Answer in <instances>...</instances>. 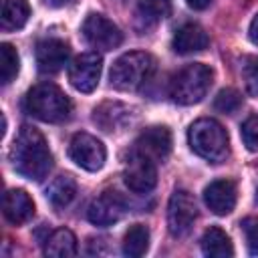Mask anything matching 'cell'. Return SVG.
I'll return each mask as SVG.
<instances>
[{"label": "cell", "instance_id": "cell-1", "mask_svg": "<svg viewBox=\"0 0 258 258\" xmlns=\"http://www.w3.org/2000/svg\"><path fill=\"white\" fill-rule=\"evenodd\" d=\"M10 161L22 177L30 181H42L52 167V155L44 135L32 125H22L14 137Z\"/></svg>", "mask_w": 258, "mask_h": 258}, {"label": "cell", "instance_id": "cell-2", "mask_svg": "<svg viewBox=\"0 0 258 258\" xmlns=\"http://www.w3.org/2000/svg\"><path fill=\"white\" fill-rule=\"evenodd\" d=\"M187 141L191 151L210 163H222L230 153L226 129L216 119L210 117L198 119L189 125Z\"/></svg>", "mask_w": 258, "mask_h": 258}, {"label": "cell", "instance_id": "cell-3", "mask_svg": "<svg viewBox=\"0 0 258 258\" xmlns=\"http://www.w3.org/2000/svg\"><path fill=\"white\" fill-rule=\"evenodd\" d=\"M24 109L44 123H62L71 115V101L56 85L38 83L26 93Z\"/></svg>", "mask_w": 258, "mask_h": 258}, {"label": "cell", "instance_id": "cell-4", "mask_svg": "<svg viewBox=\"0 0 258 258\" xmlns=\"http://www.w3.org/2000/svg\"><path fill=\"white\" fill-rule=\"evenodd\" d=\"M153 71H155V60L149 52L131 50V52L121 54L113 62L111 73H109V81H111L113 89L131 93V91L141 89L149 81Z\"/></svg>", "mask_w": 258, "mask_h": 258}, {"label": "cell", "instance_id": "cell-5", "mask_svg": "<svg viewBox=\"0 0 258 258\" xmlns=\"http://www.w3.org/2000/svg\"><path fill=\"white\" fill-rule=\"evenodd\" d=\"M212 81L214 71L208 64L191 62L173 75L169 83V95L177 105H194L208 95Z\"/></svg>", "mask_w": 258, "mask_h": 258}, {"label": "cell", "instance_id": "cell-6", "mask_svg": "<svg viewBox=\"0 0 258 258\" xmlns=\"http://www.w3.org/2000/svg\"><path fill=\"white\" fill-rule=\"evenodd\" d=\"M198 204L187 189H175L167 204V228L173 238H183L194 228Z\"/></svg>", "mask_w": 258, "mask_h": 258}, {"label": "cell", "instance_id": "cell-7", "mask_svg": "<svg viewBox=\"0 0 258 258\" xmlns=\"http://www.w3.org/2000/svg\"><path fill=\"white\" fill-rule=\"evenodd\" d=\"M83 36L87 42L99 50H113L123 42V32L119 26L103 14H89L83 22Z\"/></svg>", "mask_w": 258, "mask_h": 258}, {"label": "cell", "instance_id": "cell-8", "mask_svg": "<svg viewBox=\"0 0 258 258\" xmlns=\"http://www.w3.org/2000/svg\"><path fill=\"white\" fill-rule=\"evenodd\" d=\"M69 157L87 171H99L105 165L107 151H105V145L97 137L89 133H77L71 139Z\"/></svg>", "mask_w": 258, "mask_h": 258}, {"label": "cell", "instance_id": "cell-9", "mask_svg": "<svg viewBox=\"0 0 258 258\" xmlns=\"http://www.w3.org/2000/svg\"><path fill=\"white\" fill-rule=\"evenodd\" d=\"M103 58L99 52H83L69 67V81L79 93H93L99 85Z\"/></svg>", "mask_w": 258, "mask_h": 258}, {"label": "cell", "instance_id": "cell-10", "mask_svg": "<svg viewBox=\"0 0 258 258\" xmlns=\"http://www.w3.org/2000/svg\"><path fill=\"white\" fill-rule=\"evenodd\" d=\"M131 151H135V153H139V155H143V157H147L155 163L163 161L171 151V133H169V129L163 127V125H151V127L143 129L137 135Z\"/></svg>", "mask_w": 258, "mask_h": 258}, {"label": "cell", "instance_id": "cell-11", "mask_svg": "<svg viewBox=\"0 0 258 258\" xmlns=\"http://www.w3.org/2000/svg\"><path fill=\"white\" fill-rule=\"evenodd\" d=\"M123 179L127 183V187L135 194H147L155 187L157 183V169H155V161L131 151L125 171H123Z\"/></svg>", "mask_w": 258, "mask_h": 258}, {"label": "cell", "instance_id": "cell-12", "mask_svg": "<svg viewBox=\"0 0 258 258\" xmlns=\"http://www.w3.org/2000/svg\"><path fill=\"white\" fill-rule=\"evenodd\" d=\"M125 214V202L115 191H103L95 198L87 210V218L95 226H111L119 222Z\"/></svg>", "mask_w": 258, "mask_h": 258}, {"label": "cell", "instance_id": "cell-13", "mask_svg": "<svg viewBox=\"0 0 258 258\" xmlns=\"http://www.w3.org/2000/svg\"><path fill=\"white\" fill-rule=\"evenodd\" d=\"M71 48L60 38H44L36 44V64L42 75L58 73L69 60Z\"/></svg>", "mask_w": 258, "mask_h": 258}, {"label": "cell", "instance_id": "cell-14", "mask_svg": "<svg viewBox=\"0 0 258 258\" xmlns=\"http://www.w3.org/2000/svg\"><path fill=\"white\" fill-rule=\"evenodd\" d=\"M204 202L216 216H226L236 208V183L230 179H216L204 189Z\"/></svg>", "mask_w": 258, "mask_h": 258}, {"label": "cell", "instance_id": "cell-15", "mask_svg": "<svg viewBox=\"0 0 258 258\" xmlns=\"http://www.w3.org/2000/svg\"><path fill=\"white\" fill-rule=\"evenodd\" d=\"M210 44V36L208 32L194 22H187L183 26H179L171 38V48L177 54H194V52H202L204 48H208Z\"/></svg>", "mask_w": 258, "mask_h": 258}, {"label": "cell", "instance_id": "cell-16", "mask_svg": "<svg viewBox=\"0 0 258 258\" xmlns=\"http://www.w3.org/2000/svg\"><path fill=\"white\" fill-rule=\"evenodd\" d=\"M2 208H4V218L14 226L26 224L34 216V202L24 189H8L4 194Z\"/></svg>", "mask_w": 258, "mask_h": 258}, {"label": "cell", "instance_id": "cell-17", "mask_svg": "<svg viewBox=\"0 0 258 258\" xmlns=\"http://www.w3.org/2000/svg\"><path fill=\"white\" fill-rule=\"evenodd\" d=\"M131 117V109L117 103V101H107L93 111V121L103 129V131H115L123 125H127Z\"/></svg>", "mask_w": 258, "mask_h": 258}, {"label": "cell", "instance_id": "cell-18", "mask_svg": "<svg viewBox=\"0 0 258 258\" xmlns=\"http://www.w3.org/2000/svg\"><path fill=\"white\" fill-rule=\"evenodd\" d=\"M30 6L26 0H0V26L2 30H18L26 24Z\"/></svg>", "mask_w": 258, "mask_h": 258}, {"label": "cell", "instance_id": "cell-19", "mask_svg": "<svg viewBox=\"0 0 258 258\" xmlns=\"http://www.w3.org/2000/svg\"><path fill=\"white\" fill-rule=\"evenodd\" d=\"M200 244H202V252L212 258H228L234 254V246H232L228 234L216 226H212L204 232Z\"/></svg>", "mask_w": 258, "mask_h": 258}, {"label": "cell", "instance_id": "cell-20", "mask_svg": "<svg viewBox=\"0 0 258 258\" xmlns=\"http://www.w3.org/2000/svg\"><path fill=\"white\" fill-rule=\"evenodd\" d=\"M44 254L52 258H67L77 254V238L71 230L58 228L44 240Z\"/></svg>", "mask_w": 258, "mask_h": 258}, {"label": "cell", "instance_id": "cell-21", "mask_svg": "<svg viewBox=\"0 0 258 258\" xmlns=\"http://www.w3.org/2000/svg\"><path fill=\"white\" fill-rule=\"evenodd\" d=\"M77 194V181L71 175H58L50 181V185L46 187V200L54 206V208H64L73 202Z\"/></svg>", "mask_w": 258, "mask_h": 258}, {"label": "cell", "instance_id": "cell-22", "mask_svg": "<svg viewBox=\"0 0 258 258\" xmlns=\"http://www.w3.org/2000/svg\"><path fill=\"white\" fill-rule=\"evenodd\" d=\"M149 248V230L143 224H133L123 238V254L129 258H139Z\"/></svg>", "mask_w": 258, "mask_h": 258}, {"label": "cell", "instance_id": "cell-23", "mask_svg": "<svg viewBox=\"0 0 258 258\" xmlns=\"http://www.w3.org/2000/svg\"><path fill=\"white\" fill-rule=\"evenodd\" d=\"M18 69H20V58L16 48L8 42H2L0 44V83L2 85L12 83L14 77L18 75Z\"/></svg>", "mask_w": 258, "mask_h": 258}, {"label": "cell", "instance_id": "cell-24", "mask_svg": "<svg viewBox=\"0 0 258 258\" xmlns=\"http://www.w3.org/2000/svg\"><path fill=\"white\" fill-rule=\"evenodd\" d=\"M139 14L147 20H161L171 12V0H137Z\"/></svg>", "mask_w": 258, "mask_h": 258}, {"label": "cell", "instance_id": "cell-25", "mask_svg": "<svg viewBox=\"0 0 258 258\" xmlns=\"http://www.w3.org/2000/svg\"><path fill=\"white\" fill-rule=\"evenodd\" d=\"M242 107V97L236 89H222L214 99V109L226 115L236 113Z\"/></svg>", "mask_w": 258, "mask_h": 258}, {"label": "cell", "instance_id": "cell-26", "mask_svg": "<svg viewBox=\"0 0 258 258\" xmlns=\"http://www.w3.org/2000/svg\"><path fill=\"white\" fill-rule=\"evenodd\" d=\"M240 133H242L244 145H246L250 151H258V115L248 117V119L242 123Z\"/></svg>", "mask_w": 258, "mask_h": 258}, {"label": "cell", "instance_id": "cell-27", "mask_svg": "<svg viewBox=\"0 0 258 258\" xmlns=\"http://www.w3.org/2000/svg\"><path fill=\"white\" fill-rule=\"evenodd\" d=\"M242 75H244V85H246L248 95L258 97V56L250 58V60L244 64Z\"/></svg>", "mask_w": 258, "mask_h": 258}, {"label": "cell", "instance_id": "cell-28", "mask_svg": "<svg viewBox=\"0 0 258 258\" xmlns=\"http://www.w3.org/2000/svg\"><path fill=\"white\" fill-rule=\"evenodd\" d=\"M240 226L244 230L248 250L252 254H258V218H244Z\"/></svg>", "mask_w": 258, "mask_h": 258}, {"label": "cell", "instance_id": "cell-29", "mask_svg": "<svg viewBox=\"0 0 258 258\" xmlns=\"http://www.w3.org/2000/svg\"><path fill=\"white\" fill-rule=\"evenodd\" d=\"M248 36H250V40H252L254 44H258V14H256V16L252 18V22H250Z\"/></svg>", "mask_w": 258, "mask_h": 258}, {"label": "cell", "instance_id": "cell-30", "mask_svg": "<svg viewBox=\"0 0 258 258\" xmlns=\"http://www.w3.org/2000/svg\"><path fill=\"white\" fill-rule=\"evenodd\" d=\"M185 2H187V6L194 8V10H204V8H208V6L212 4V0H185Z\"/></svg>", "mask_w": 258, "mask_h": 258}, {"label": "cell", "instance_id": "cell-31", "mask_svg": "<svg viewBox=\"0 0 258 258\" xmlns=\"http://www.w3.org/2000/svg\"><path fill=\"white\" fill-rule=\"evenodd\" d=\"M44 4H48V6H64V4H69L71 0H42Z\"/></svg>", "mask_w": 258, "mask_h": 258}, {"label": "cell", "instance_id": "cell-32", "mask_svg": "<svg viewBox=\"0 0 258 258\" xmlns=\"http://www.w3.org/2000/svg\"><path fill=\"white\" fill-rule=\"evenodd\" d=\"M256 200H258V191H256Z\"/></svg>", "mask_w": 258, "mask_h": 258}]
</instances>
